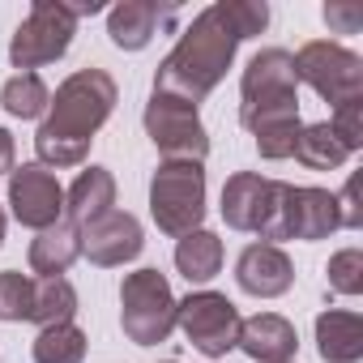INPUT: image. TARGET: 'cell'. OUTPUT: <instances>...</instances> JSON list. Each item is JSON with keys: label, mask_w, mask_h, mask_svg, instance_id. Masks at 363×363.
<instances>
[{"label": "cell", "mask_w": 363, "mask_h": 363, "mask_svg": "<svg viewBox=\"0 0 363 363\" xmlns=\"http://www.w3.org/2000/svg\"><path fill=\"white\" fill-rule=\"evenodd\" d=\"M120 103V86L107 69H77L69 73L52 103H48V116L35 133V154H39V167L48 171H65V167H82L90 158V141L94 133L111 120Z\"/></svg>", "instance_id": "obj_1"}, {"label": "cell", "mask_w": 363, "mask_h": 363, "mask_svg": "<svg viewBox=\"0 0 363 363\" xmlns=\"http://www.w3.org/2000/svg\"><path fill=\"white\" fill-rule=\"evenodd\" d=\"M240 30L235 22L227 18V5L218 0V5L201 9L184 35H179V43L167 52V60L158 65L154 73V94H167V99H179V103H193L201 107L214 86L227 77V69L235 65V52H240Z\"/></svg>", "instance_id": "obj_2"}, {"label": "cell", "mask_w": 363, "mask_h": 363, "mask_svg": "<svg viewBox=\"0 0 363 363\" xmlns=\"http://www.w3.org/2000/svg\"><path fill=\"white\" fill-rule=\"evenodd\" d=\"M299 116V82L286 48H261L240 77V124L252 133L265 120Z\"/></svg>", "instance_id": "obj_3"}, {"label": "cell", "mask_w": 363, "mask_h": 363, "mask_svg": "<svg viewBox=\"0 0 363 363\" xmlns=\"http://www.w3.org/2000/svg\"><path fill=\"white\" fill-rule=\"evenodd\" d=\"M150 218L162 235H189L206 223V162H162L150 175Z\"/></svg>", "instance_id": "obj_4"}, {"label": "cell", "mask_w": 363, "mask_h": 363, "mask_svg": "<svg viewBox=\"0 0 363 363\" xmlns=\"http://www.w3.org/2000/svg\"><path fill=\"white\" fill-rule=\"evenodd\" d=\"M120 325L133 346H158L175 329V295L167 274L133 269L120 282Z\"/></svg>", "instance_id": "obj_5"}, {"label": "cell", "mask_w": 363, "mask_h": 363, "mask_svg": "<svg viewBox=\"0 0 363 363\" xmlns=\"http://www.w3.org/2000/svg\"><path fill=\"white\" fill-rule=\"evenodd\" d=\"M291 60H295V82L312 86L329 107L363 99V56H354L350 48L333 39H312Z\"/></svg>", "instance_id": "obj_6"}, {"label": "cell", "mask_w": 363, "mask_h": 363, "mask_svg": "<svg viewBox=\"0 0 363 363\" xmlns=\"http://www.w3.org/2000/svg\"><path fill=\"white\" fill-rule=\"evenodd\" d=\"M77 22L69 18V9L60 0H35L30 13L22 18V26L9 39V65L18 73H35L43 65H56L69 48H73Z\"/></svg>", "instance_id": "obj_7"}, {"label": "cell", "mask_w": 363, "mask_h": 363, "mask_svg": "<svg viewBox=\"0 0 363 363\" xmlns=\"http://www.w3.org/2000/svg\"><path fill=\"white\" fill-rule=\"evenodd\" d=\"M141 124H145V137L154 141V150L167 162H206L210 133H206V124H201L193 103H179V99H167V94H150Z\"/></svg>", "instance_id": "obj_8"}, {"label": "cell", "mask_w": 363, "mask_h": 363, "mask_svg": "<svg viewBox=\"0 0 363 363\" xmlns=\"http://www.w3.org/2000/svg\"><path fill=\"white\" fill-rule=\"evenodd\" d=\"M240 308L223 291H193L184 299H175V325L184 329L189 346H197L206 359H223L235 350L240 337Z\"/></svg>", "instance_id": "obj_9"}, {"label": "cell", "mask_w": 363, "mask_h": 363, "mask_svg": "<svg viewBox=\"0 0 363 363\" xmlns=\"http://www.w3.org/2000/svg\"><path fill=\"white\" fill-rule=\"evenodd\" d=\"M9 210L22 227L30 231H48L60 223L65 214V189L56 171L39 167V162H22L9 171Z\"/></svg>", "instance_id": "obj_10"}, {"label": "cell", "mask_w": 363, "mask_h": 363, "mask_svg": "<svg viewBox=\"0 0 363 363\" xmlns=\"http://www.w3.org/2000/svg\"><path fill=\"white\" fill-rule=\"evenodd\" d=\"M145 248V231L128 210H107L90 227H82V257L99 269H116L124 261H137Z\"/></svg>", "instance_id": "obj_11"}, {"label": "cell", "mask_w": 363, "mask_h": 363, "mask_svg": "<svg viewBox=\"0 0 363 363\" xmlns=\"http://www.w3.org/2000/svg\"><path fill=\"white\" fill-rule=\"evenodd\" d=\"M175 5H158V0H120L107 9V39L120 52H141L158 30L175 22Z\"/></svg>", "instance_id": "obj_12"}, {"label": "cell", "mask_w": 363, "mask_h": 363, "mask_svg": "<svg viewBox=\"0 0 363 363\" xmlns=\"http://www.w3.org/2000/svg\"><path fill=\"white\" fill-rule=\"evenodd\" d=\"M235 282H240L244 295L278 299L295 286V265L278 244H248L235 261Z\"/></svg>", "instance_id": "obj_13"}, {"label": "cell", "mask_w": 363, "mask_h": 363, "mask_svg": "<svg viewBox=\"0 0 363 363\" xmlns=\"http://www.w3.org/2000/svg\"><path fill=\"white\" fill-rule=\"evenodd\" d=\"M274 184L278 179L269 175H257V171H235L227 184H223V223L231 231H248L257 235L265 214H269V201H274Z\"/></svg>", "instance_id": "obj_14"}, {"label": "cell", "mask_w": 363, "mask_h": 363, "mask_svg": "<svg viewBox=\"0 0 363 363\" xmlns=\"http://www.w3.org/2000/svg\"><path fill=\"white\" fill-rule=\"evenodd\" d=\"M235 346H240L248 359H257V363H291L295 350H299V333H295V325H291L286 316H278V312H257V316L240 320Z\"/></svg>", "instance_id": "obj_15"}, {"label": "cell", "mask_w": 363, "mask_h": 363, "mask_svg": "<svg viewBox=\"0 0 363 363\" xmlns=\"http://www.w3.org/2000/svg\"><path fill=\"white\" fill-rule=\"evenodd\" d=\"M111 206H116V175H111L107 167H86V171H77V179H73L69 193H65V214H69V223L82 231V227H90L94 218H103Z\"/></svg>", "instance_id": "obj_16"}, {"label": "cell", "mask_w": 363, "mask_h": 363, "mask_svg": "<svg viewBox=\"0 0 363 363\" xmlns=\"http://www.w3.org/2000/svg\"><path fill=\"white\" fill-rule=\"evenodd\" d=\"M316 350L325 363H359L363 359V316L346 308H325L316 316Z\"/></svg>", "instance_id": "obj_17"}, {"label": "cell", "mask_w": 363, "mask_h": 363, "mask_svg": "<svg viewBox=\"0 0 363 363\" xmlns=\"http://www.w3.org/2000/svg\"><path fill=\"white\" fill-rule=\"evenodd\" d=\"M77 257H82V231L69 218H60L56 227L39 231L30 240V252H26V261H30V269L39 278H65Z\"/></svg>", "instance_id": "obj_18"}, {"label": "cell", "mask_w": 363, "mask_h": 363, "mask_svg": "<svg viewBox=\"0 0 363 363\" xmlns=\"http://www.w3.org/2000/svg\"><path fill=\"white\" fill-rule=\"evenodd\" d=\"M175 269L184 274L189 282L218 278V269H223V240L214 231H206V227L179 235V244H175Z\"/></svg>", "instance_id": "obj_19"}, {"label": "cell", "mask_w": 363, "mask_h": 363, "mask_svg": "<svg viewBox=\"0 0 363 363\" xmlns=\"http://www.w3.org/2000/svg\"><path fill=\"white\" fill-rule=\"evenodd\" d=\"M337 231V201L329 189H295V240H329Z\"/></svg>", "instance_id": "obj_20"}, {"label": "cell", "mask_w": 363, "mask_h": 363, "mask_svg": "<svg viewBox=\"0 0 363 363\" xmlns=\"http://www.w3.org/2000/svg\"><path fill=\"white\" fill-rule=\"evenodd\" d=\"M73 316H77V286L69 278H35L30 320L48 329V325H73Z\"/></svg>", "instance_id": "obj_21"}, {"label": "cell", "mask_w": 363, "mask_h": 363, "mask_svg": "<svg viewBox=\"0 0 363 363\" xmlns=\"http://www.w3.org/2000/svg\"><path fill=\"white\" fill-rule=\"evenodd\" d=\"M291 158H299L308 171H337V167H346L350 150L333 137L329 120H316V124H303L299 128V141H295V154Z\"/></svg>", "instance_id": "obj_22"}, {"label": "cell", "mask_w": 363, "mask_h": 363, "mask_svg": "<svg viewBox=\"0 0 363 363\" xmlns=\"http://www.w3.org/2000/svg\"><path fill=\"white\" fill-rule=\"evenodd\" d=\"M52 103V90L39 73H13L5 86H0V107H5L13 120H43Z\"/></svg>", "instance_id": "obj_23"}, {"label": "cell", "mask_w": 363, "mask_h": 363, "mask_svg": "<svg viewBox=\"0 0 363 363\" xmlns=\"http://www.w3.org/2000/svg\"><path fill=\"white\" fill-rule=\"evenodd\" d=\"M86 346L90 342L77 325H48V329H39L30 354H35V363H82Z\"/></svg>", "instance_id": "obj_24"}, {"label": "cell", "mask_w": 363, "mask_h": 363, "mask_svg": "<svg viewBox=\"0 0 363 363\" xmlns=\"http://www.w3.org/2000/svg\"><path fill=\"white\" fill-rule=\"evenodd\" d=\"M257 235H261V244H278V248H282V240H295V184H286V179L274 184V201H269V214Z\"/></svg>", "instance_id": "obj_25"}, {"label": "cell", "mask_w": 363, "mask_h": 363, "mask_svg": "<svg viewBox=\"0 0 363 363\" xmlns=\"http://www.w3.org/2000/svg\"><path fill=\"white\" fill-rule=\"evenodd\" d=\"M299 128H303L299 116H282V120H265V124H257V128H252V137H257V154L269 158V162L291 158V154H295V141H299Z\"/></svg>", "instance_id": "obj_26"}, {"label": "cell", "mask_w": 363, "mask_h": 363, "mask_svg": "<svg viewBox=\"0 0 363 363\" xmlns=\"http://www.w3.org/2000/svg\"><path fill=\"white\" fill-rule=\"evenodd\" d=\"M30 291H35L30 274H18V269L0 274V320H9V325L30 320Z\"/></svg>", "instance_id": "obj_27"}, {"label": "cell", "mask_w": 363, "mask_h": 363, "mask_svg": "<svg viewBox=\"0 0 363 363\" xmlns=\"http://www.w3.org/2000/svg\"><path fill=\"white\" fill-rule=\"evenodd\" d=\"M325 274H329V291H337V295H363V252L359 248L333 252L329 265H325Z\"/></svg>", "instance_id": "obj_28"}, {"label": "cell", "mask_w": 363, "mask_h": 363, "mask_svg": "<svg viewBox=\"0 0 363 363\" xmlns=\"http://www.w3.org/2000/svg\"><path fill=\"white\" fill-rule=\"evenodd\" d=\"M329 128H333V137H337L350 154H359V150H363V99H359V103H342V107H333Z\"/></svg>", "instance_id": "obj_29"}, {"label": "cell", "mask_w": 363, "mask_h": 363, "mask_svg": "<svg viewBox=\"0 0 363 363\" xmlns=\"http://www.w3.org/2000/svg\"><path fill=\"white\" fill-rule=\"evenodd\" d=\"M223 5H227V18L235 22L240 39H257L269 26V5L265 0H223Z\"/></svg>", "instance_id": "obj_30"}, {"label": "cell", "mask_w": 363, "mask_h": 363, "mask_svg": "<svg viewBox=\"0 0 363 363\" xmlns=\"http://www.w3.org/2000/svg\"><path fill=\"white\" fill-rule=\"evenodd\" d=\"M333 201H337V227L359 231V227H363V210H359V175L346 179V189H342Z\"/></svg>", "instance_id": "obj_31"}, {"label": "cell", "mask_w": 363, "mask_h": 363, "mask_svg": "<svg viewBox=\"0 0 363 363\" xmlns=\"http://www.w3.org/2000/svg\"><path fill=\"white\" fill-rule=\"evenodd\" d=\"M325 22H329V30H337V35H354V30L363 26V9L337 0V5H325Z\"/></svg>", "instance_id": "obj_32"}, {"label": "cell", "mask_w": 363, "mask_h": 363, "mask_svg": "<svg viewBox=\"0 0 363 363\" xmlns=\"http://www.w3.org/2000/svg\"><path fill=\"white\" fill-rule=\"evenodd\" d=\"M13 158H18V145H13V133H9V128H0V175H9V171L18 167Z\"/></svg>", "instance_id": "obj_33"}, {"label": "cell", "mask_w": 363, "mask_h": 363, "mask_svg": "<svg viewBox=\"0 0 363 363\" xmlns=\"http://www.w3.org/2000/svg\"><path fill=\"white\" fill-rule=\"evenodd\" d=\"M60 5L69 9V18H73V22H82V18H90V13H99V9H103V0H60Z\"/></svg>", "instance_id": "obj_34"}, {"label": "cell", "mask_w": 363, "mask_h": 363, "mask_svg": "<svg viewBox=\"0 0 363 363\" xmlns=\"http://www.w3.org/2000/svg\"><path fill=\"white\" fill-rule=\"evenodd\" d=\"M5 227H9V214H5V206H0V244H5Z\"/></svg>", "instance_id": "obj_35"}, {"label": "cell", "mask_w": 363, "mask_h": 363, "mask_svg": "<svg viewBox=\"0 0 363 363\" xmlns=\"http://www.w3.org/2000/svg\"><path fill=\"white\" fill-rule=\"evenodd\" d=\"M162 363H175V359H162Z\"/></svg>", "instance_id": "obj_36"}]
</instances>
